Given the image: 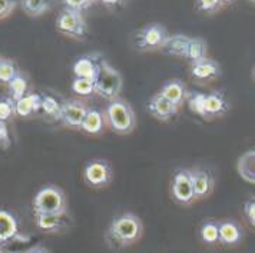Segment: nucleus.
<instances>
[{
  "label": "nucleus",
  "instance_id": "15",
  "mask_svg": "<svg viewBox=\"0 0 255 253\" xmlns=\"http://www.w3.org/2000/svg\"><path fill=\"white\" fill-rule=\"evenodd\" d=\"M244 239L243 226L234 220V219H227L220 222V243L227 248H234L238 246Z\"/></svg>",
  "mask_w": 255,
  "mask_h": 253
},
{
  "label": "nucleus",
  "instance_id": "12",
  "mask_svg": "<svg viewBox=\"0 0 255 253\" xmlns=\"http://www.w3.org/2000/svg\"><path fill=\"white\" fill-rule=\"evenodd\" d=\"M35 223L37 229L45 233H59L72 225V218L68 212L52 213V215H35Z\"/></svg>",
  "mask_w": 255,
  "mask_h": 253
},
{
  "label": "nucleus",
  "instance_id": "17",
  "mask_svg": "<svg viewBox=\"0 0 255 253\" xmlns=\"http://www.w3.org/2000/svg\"><path fill=\"white\" fill-rule=\"evenodd\" d=\"M205 109H207L208 120H212V119L224 116L230 110V102L225 97L224 92H220V90L209 92L207 93V97H205Z\"/></svg>",
  "mask_w": 255,
  "mask_h": 253
},
{
  "label": "nucleus",
  "instance_id": "8",
  "mask_svg": "<svg viewBox=\"0 0 255 253\" xmlns=\"http://www.w3.org/2000/svg\"><path fill=\"white\" fill-rule=\"evenodd\" d=\"M56 30L70 39L83 40L88 35V24L83 13L65 7L56 17Z\"/></svg>",
  "mask_w": 255,
  "mask_h": 253
},
{
  "label": "nucleus",
  "instance_id": "43",
  "mask_svg": "<svg viewBox=\"0 0 255 253\" xmlns=\"http://www.w3.org/2000/svg\"><path fill=\"white\" fill-rule=\"evenodd\" d=\"M251 1H255V0H251Z\"/></svg>",
  "mask_w": 255,
  "mask_h": 253
},
{
  "label": "nucleus",
  "instance_id": "25",
  "mask_svg": "<svg viewBox=\"0 0 255 253\" xmlns=\"http://www.w3.org/2000/svg\"><path fill=\"white\" fill-rule=\"evenodd\" d=\"M199 238L205 245L209 246L220 243V222L212 219L202 222L199 228Z\"/></svg>",
  "mask_w": 255,
  "mask_h": 253
},
{
  "label": "nucleus",
  "instance_id": "40",
  "mask_svg": "<svg viewBox=\"0 0 255 253\" xmlns=\"http://www.w3.org/2000/svg\"><path fill=\"white\" fill-rule=\"evenodd\" d=\"M235 0H221V3H222V6H228V4H232Z\"/></svg>",
  "mask_w": 255,
  "mask_h": 253
},
{
  "label": "nucleus",
  "instance_id": "30",
  "mask_svg": "<svg viewBox=\"0 0 255 253\" xmlns=\"http://www.w3.org/2000/svg\"><path fill=\"white\" fill-rule=\"evenodd\" d=\"M19 73L20 72L12 59H1V62H0V84L7 86Z\"/></svg>",
  "mask_w": 255,
  "mask_h": 253
},
{
  "label": "nucleus",
  "instance_id": "16",
  "mask_svg": "<svg viewBox=\"0 0 255 253\" xmlns=\"http://www.w3.org/2000/svg\"><path fill=\"white\" fill-rule=\"evenodd\" d=\"M159 93L179 109L186 102V97H188L189 90H188L185 83L181 79H171V81L163 83Z\"/></svg>",
  "mask_w": 255,
  "mask_h": 253
},
{
  "label": "nucleus",
  "instance_id": "10",
  "mask_svg": "<svg viewBox=\"0 0 255 253\" xmlns=\"http://www.w3.org/2000/svg\"><path fill=\"white\" fill-rule=\"evenodd\" d=\"M102 62H104V58L99 53H88V55L78 58L72 68L75 78H82V79L95 82L99 75Z\"/></svg>",
  "mask_w": 255,
  "mask_h": 253
},
{
  "label": "nucleus",
  "instance_id": "7",
  "mask_svg": "<svg viewBox=\"0 0 255 253\" xmlns=\"http://www.w3.org/2000/svg\"><path fill=\"white\" fill-rule=\"evenodd\" d=\"M82 179L92 189H104L112 182L114 169L111 163L105 159H92L83 166Z\"/></svg>",
  "mask_w": 255,
  "mask_h": 253
},
{
  "label": "nucleus",
  "instance_id": "6",
  "mask_svg": "<svg viewBox=\"0 0 255 253\" xmlns=\"http://www.w3.org/2000/svg\"><path fill=\"white\" fill-rule=\"evenodd\" d=\"M168 30L161 23L145 24L139 29L133 39V46L138 52H156L162 50L163 45L168 39Z\"/></svg>",
  "mask_w": 255,
  "mask_h": 253
},
{
  "label": "nucleus",
  "instance_id": "21",
  "mask_svg": "<svg viewBox=\"0 0 255 253\" xmlns=\"http://www.w3.org/2000/svg\"><path fill=\"white\" fill-rule=\"evenodd\" d=\"M42 109V94L27 93L24 97L16 102V115L20 117H30L39 113Z\"/></svg>",
  "mask_w": 255,
  "mask_h": 253
},
{
  "label": "nucleus",
  "instance_id": "2",
  "mask_svg": "<svg viewBox=\"0 0 255 253\" xmlns=\"http://www.w3.org/2000/svg\"><path fill=\"white\" fill-rule=\"evenodd\" d=\"M106 123L118 135H129L136 126V116L133 107L127 100L118 97L109 102L105 110Z\"/></svg>",
  "mask_w": 255,
  "mask_h": 253
},
{
  "label": "nucleus",
  "instance_id": "3",
  "mask_svg": "<svg viewBox=\"0 0 255 253\" xmlns=\"http://www.w3.org/2000/svg\"><path fill=\"white\" fill-rule=\"evenodd\" d=\"M32 209L35 215H52L68 212V199L56 184H46L36 193L32 202Z\"/></svg>",
  "mask_w": 255,
  "mask_h": 253
},
{
  "label": "nucleus",
  "instance_id": "34",
  "mask_svg": "<svg viewBox=\"0 0 255 253\" xmlns=\"http://www.w3.org/2000/svg\"><path fill=\"white\" fill-rule=\"evenodd\" d=\"M96 0H62L63 6L66 9H72V10H78V12L83 13L86 9H89Z\"/></svg>",
  "mask_w": 255,
  "mask_h": 253
},
{
  "label": "nucleus",
  "instance_id": "18",
  "mask_svg": "<svg viewBox=\"0 0 255 253\" xmlns=\"http://www.w3.org/2000/svg\"><path fill=\"white\" fill-rule=\"evenodd\" d=\"M106 126H108V123H106V116L104 112H101L99 109H89L83 123H82L81 130L86 135L99 136L104 133Z\"/></svg>",
  "mask_w": 255,
  "mask_h": 253
},
{
  "label": "nucleus",
  "instance_id": "11",
  "mask_svg": "<svg viewBox=\"0 0 255 253\" xmlns=\"http://www.w3.org/2000/svg\"><path fill=\"white\" fill-rule=\"evenodd\" d=\"M221 73H222V69H221L220 63L209 58L191 63V68H189L191 78L198 83H209V82L217 81L221 76Z\"/></svg>",
  "mask_w": 255,
  "mask_h": 253
},
{
  "label": "nucleus",
  "instance_id": "44",
  "mask_svg": "<svg viewBox=\"0 0 255 253\" xmlns=\"http://www.w3.org/2000/svg\"><path fill=\"white\" fill-rule=\"evenodd\" d=\"M0 253H1V251H0Z\"/></svg>",
  "mask_w": 255,
  "mask_h": 253
},
{
  "label": "nucleus",
  "instance_id": "9",
  "mask_svg": "<svg viewBox=\"0 0 255 253\" xmlns=\"http://www.w3.org/2000/svg\"><path fill=\"white\" fill-rule=\"evenodd\" d=\"M88 110L89 107L81 100H75V99L63 100L60 122L63 123V126L69 127L72 130H81Z\"/></svg>",
  "mask_w": 255,
  "mask_h": 253
},
{
  "label": "nucleus",
  "instance_id": "5",
  "mask_svg": "<svg viewBox=\"0 0 255 253\" xmlns=\"http://www.w3.org/2000/svg\"><path fill=\"white\" fill-rule=\"evenodd\" d=\"M171 197L181 206H191L197 202L194 192L192 169L179 168L175 170L171 180Z\"/></svg>",
  "mask_w": 255,
  "mask_h": 253
},
{
  "label": "nucleus",
  "instance_id": "19",
  "mask_svg": "<svg viewBox=\"0 0 255 253\" xmlns=\"http://www.w3.org/2000/svg\"><path fill=\"white\" fill-rule=\"evenodd\" d=\"M37 246H39L37 241L33 236L19 233L12 241L6 242L4 245H0V251L1 253H30Z\"/></svg>",
  "mask_w": 255,
  "mask_h": 253
},
{
  "label": "nucleus",
  "instance_id": "23",
  "mask_svg": "<svg viewBox=\"0 0 255 253\" xmlns=\"http://www.w3.org/2000/svg\"><path fill=\"white\" fill-rule=\"evenodd\" d=\"M189 36L182 35V33H175L169 35L165 45L162 47L163 53H166L168 56H174V58H185L186 47L189 43Z\"/></svg>",
  "mask_w": 255,
  "mask_h": 253
},
{
  "label": "nucleus",
  "instance_id": "13",
  "mask_svg": "<svg viewBox=\"0 0 255 253\" xmlns=\"http://www.w3.org/2000/svg\"><path fill=\"white\" fill-rule=\"evenodd\" d=\"M146 109H148L149 115L153 116L159 122H169L172 117L176 116L178 110H179L161 93H156L152 96L146 103Z\"/></svg>",
  "mask_w": 255,
  "mask_h": 253
},
{
  "label": "nucleus",
  "instance_id": "4",
  "mask_svg": "<svg viewBox=\"0 0 255 253\" xmlns=\"http://www.w3.org/2000/svg\"><path fill=\"white\" fill-rule=\"evenodd\" d=\"M122 84H124V81H122L121 73L104 59L99 75L95 81V94L101 96L108 102H112L119 97Z\"/></svg>",
  "mask_w": 255,
  "mask_h": 253
},
{
  "label": "nucleus",
  "instance_id": "20",
  "mask_svg": "<svg viewBox=\"0 0 255 253\" xmlns=\"http://www.w3.org/2000/svg\"><path fill=\"white\" fill-rule=\"evenodd\" d=\"M17 235H19V223L16 216L7 210L0 209V245L12 241Z\"/></svg>",
  "mask_w": 255,
  "mask_h": 253
},
{
  "label": "nucleus",
  "instance_id": "39",
  "mask_svg": "<svg viewBox=\"0 0 255 253\" xmlns=\"http://www.w3.org/2000/svg\"><path fill=\"white\" fill-rule=\"evenodd\" d=\"M30 253H50V252L47 251L46 248H43V246H37V248H35V249H33Z\"/></svg>",
  "mask_w": 255,
  "mask_h": 253
},
{
  "label": "nucleus",
  "instance_id": "1",
  "mask_svg": "<svg viewBox=\"0 0 255 253\" xmlns=\"http://www.w3.org/2000/svg\"><path fill=\"white\" fill-rule=\"evenodd\" d=\"M143 233V223L135 213H121L111 220L105 232V241L112 249H125L139 241Z\"/></svg>",
  "mask_w": 255,
  "mask_h": 253
},
{
  "label": "nucleus",
  "instance_id": "35",
  "mask_svg": "<svg viewBox=\"0 0 255 253\" xmlns=\"http://www.w3.org/2000/svg\"><path fill=\"white\" fill-rule=\"evenodd\" d=\"M243 212L247 222L255 229V196H251L244 202Z\"/></svg>",
  "mask_w": 255,
  "mask_h": 253
},
{
  "label": "nucleus",
  "instance_id": "27",
  "mask_svg": "<svg viewBox=\"0 0 255 253\" xmlns=\"http://www.w3.org/2000/svg\"><path fill=\"white\" fill-rule=\"evenodd\" d=\"M19 4L29 17H39L50 9L52 0H20Z\"/></svg>",
  "mask_w": 255,
  "mask_h": 253
},
{
  "label": "nucleus",
  "instance_id": "42",
  "mask_svg": "<svg viewBox=\"0 0 255 253\" xmlns=\"http://www.w3.org/2000/svg\"><path fill=\"white\" fill-rule=\"evenodd\" d=\"M1 59H3V58H1V56H0V62H1Z\"/></svg>",
  "mask_w": 255,
  "mask_h": 253
},
{
  "label": "nucleus",
  "instance_id": "38",
  "mask_svg": "<svg viewBox=\"0 0 255 253\" xmlns=\"http://www.w3.org/2000/svg\"><path fill=\"white\" fill-rule=\"evenodd\" d=\"M96 1L102 3L104 6L109 7V9H116V7H121L125 0H96Z\"/></svg>",
  "mask_w": 255,
  "mask_h": 253
},
{
  "label": "nucleus",
  "instance_id": "14",
  "mask_svg": "<svg viewBox=\"0 0 255 253\" xmlns=\"http://www.w3.org/2000/svg\"><path fill=\"white\" fill-rule=\"evenodd\" d=\"M192 179H194V192L197 200L207 199L212 195L215 189V177L209 169L195 168L192 169Z\"/></svg>",
  "mask_w": 255,
  "mask_h": 253
},
{
  "label": "nucleus",
  "instance_id": "41",
  "mask_svg": "<svg viewBox=\"0 0 255 253\" xmlns=\"http://www.w3.org/2000/svg\"><path fill=\"white\" fill-rule=\"evenodd\" d=\"M253 79H254L255 82V66H254V69H253Z\"/></svg>",
  "mask_w": 255,
  "mask_h": 253
},
{
  "label": "nucleus",
  "instance_id": "28",
  "mask_svg": "<svg viewBox=\"0 0 255 253\" xmlns=\"http://www.w3.org/2000/svg\"><path fill=\"white\" fill-rule=\"evenodd\" d=\"M40 112L46 116L47 119L58 122L62 116V102L52 94H42V109Z\"/></svg>",
  "mask_w": 255,
  "mask_h": 253
},
{
  "label": "nucleus",
  "instance_id": "31",
  "mask_svg": "<svg viewBox=\"0 0 255 253\" xmlns=\"http://www.w3.org/2000/svg\"><path fill=\"white\" fill-rule=\"evenodd\" d=\"M72 92L81 97H91L95 94V82L82 79V78H75L70 84Z\"/></svg>",
  "mask_w": 255,
  "mask_h": 253
},
{
  "label": "nucleus",
  "instance_id": "36",
  "mask_svg": "<svg viewBox=\"0 0 255 253\" xmlns=\"http://www.w3.org/2000/svg\"><path fill=\"white\" fill-rule=\"evenodd\" d=\"M19 3L20 0H0V20L9 17Z\"/></svg>",
  "mask_w": 255,
  "mask_h": 253
},
{
  "label": "nucleus",
  "instance_id": "32",
  "mask_svg": "<svg viewBox=\"0 0 255 253\" xmlns=\"http://www.w3.org/2000/svg\"><path fill=\"white\" fill-rule=\"evenodd\" d=\"M16 115V102L12 97L7 96H1L0 97V122L7 123L14 119Z\"/></svg>",
  "mask_w": 255,
  "mask_h": 253
},
{
  "label": "nucleus",
  "instance_id": "22",
  "mask_svg": "<svg viewBox=\"0 0 255 253\" xmlns=\"http://www.w3.org/2000/svg\"><path fill=\"white\" fill-rule=\"evenodd\" d=\"M237 172L247 183L255 184V149L247 150L238 158Z\"/></svg>",
  "mask_w": 255,
  "mask_h": 253
},
{
  "label": "nucleus",
  "instance_id": "26",
  "mask_svg": "<svg viewBox=\"0 0 255 253\" xmlns=\"http://www.w3.org/2000/svg\"><path fill=\"white\" fill-rule=\"evenodd\" d=\"M205 97H207V93H202L199 90L189 92L188 97H186V104H188V109L194 115L202 117L204 120H208L207 109H205Z\"/></svg>",
  "mask_w": 255,
  "mask_h": 253
},
{
  "label": "nucleus",
  "instance_id": "37",
  "mask_svg": "<svg viewBox=\"0 0 255 253\" xmlns=\"http://www.w3.org/2000/svg\"><path fill=\"white\" fill-rule=\"evenodd\" d=\"M10 146V135H9V129L7 125L0 122V148L1 149H7Z\"/></svg>",
  "mask_w": 255,
  "mask_h": 253
},
{
  "label": "nucleus",
  "instance_id": "24",
  "mask_svg": "<svg viewBox=\"0 0 255 253\" xmlns=\"http://www.w3.org/2000/svg\"><path fill=\"white\" fill-rule=\"evenodd\" d=\"M207 53H208V43L202 37H191L184 59H186L189 63H195L198 60L208 58Z\"/></svg>",
  "mask_w": 255,
  "mask_h": 253
},
{
  "label": "nucleus",
  "instance_id": "33",
  "mask_svg": "<svg viewBox=\"0 0 255 253\" xmlns=\"http://www.w3.org/2000/svg\"><path fill=\"white\" fill-rule=\"evenodd\" d=\"M221 0H195V9L204 14H215L222 9Z\"/></svg>",
  "mask_w": 255,
  "mask_h": 253
},
{
  "label": "nucleus",
  "instance_id": "29",
  "mask_svg": "<svg viewBox=\"0 0 255 253\" xmlns=\"http://www.w3.org/2000/svg\"><path fill=\"white\" fill-rule=\"evenodd\" d=\"M27 90H29V82H27V78L19 73L14 79H13L9 84H7V92H9V96L12 97L14 102L20 100L22 97H24L27 94Z\"/></svg>",
  "mask_w": 255,
  "mask_h": 253
}]
</instances>
